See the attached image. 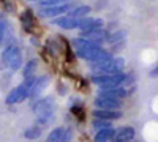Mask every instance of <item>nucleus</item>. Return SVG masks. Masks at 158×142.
I'll return each mask as SVG.
<instances>
[{
	"instance_id": "6",
	"label": "nucleus",
	"mask_w": 158,
	"mask_h": 142,
	"mask_svg": "<svg viewBox=\"0 0 158 142\" xmlns=\"http://www.w3.org/2000/svg\"><path fill=\"white\" fill-rule=\"evenodd\" d=\"M127 79L125 73H117V74H97L92 77L97 85H100V88L103 87H123V82Z\"/></svg>"
},
{
	"instance_id": "11",
	"label": "nucleus",
	"mask_w": 158,
	"mask_h": 142,
	"mask_svg": "<svg viewBox=\"0 0 158 142\" xmlns=\"http://www.w3.org/2000/svg\"><path fill=\"white\" fill-rule=\"evenodd\" d=\"M125 38H127V33L123 30H117L112 35H108V40L106 41L111 44V49L112 51H120L125 46Z\"/></svg>"
},
{
	"instance_id": "19",
	"label": "nucleus",
	"mask_w": 158,
	"mask_h": 142,
	"mask_svg": "<svg viewBox=\"0 0 158 142\" xmlns=\"http://www.w3.org/2000/svg\"><path fill=\"white\" fill-rule=\"evenodd\" d=\"M114 134H115L114 128H104V130H100L95 136V142H109V140H112Z\"/></svg>"
},
{
	"instance_id": "24",
	"label": "nucleus",
	"mask_w": 158,
	"mask_h": 142,
	"mask_svg": "<svg viewBox=\"0 0 158 142\" xmlns=\"http://www.w3.org/2000/svg\"><path fill=\"white\" fill-rule=\"evenodd\" d=\"M92 126L95 128V130H104V128H112L111 126V122H108V120H101V119H95L94 122H92Z\"/></svg>"
},
{
	"instance_id": "17",
	"label": "nucleus",
	"mask_w": 158,
	"mask_h": 142,
	"mask_svg": "<svg viewBox=\"0 0 158 142\" xmlns=\"http://www.w3.org/2000/svg\"><path fill=\"white\" fill-rule=\"evenodd\" d=\"M79 21H81V19H76V18L67 16V18H59V19H56L54 24L59 25V27H62V29L73 30V29H79Z\"/></svg>"
},
{
	"instance_id": "20",
	"label": "nucleus",
	"mask_w": 158,
	"mask_h": 142,
	"mask_svg": "<svg viewBox=\"0 0 158 142\" xmlns=\"http://www.w3.org/2000/svg\"><path fill=\"white\" fill-rule=\"evenodd\" d=\"M65 133H67V128H62V126L56 128V130H52V131L49 133L48 142H60L62 137L65 136Z\"/></svg>"
},
{
	"instance_id": "27",
	"label": "nucleus",
	"mask_w": 158,
	"mask_h": 142,
	"mask_svg": "<svg viewBox=\"0 0 158 142\" xmlns=\"http://www.w3.org/2000/svg\"><path fill=\"white\" fill-rule=\"evenodd\" d=\"M150 77H158V65H156V67H155V68L150 71Z\"/></svg>"
},
{
	"instance_id": "25",
	"label": "nucleus",
	"mask_w": 158,
	"mask_h": 142,
	"mask_svg": "<svg viewBox=\"0 0 158 142\" xmlns=\"http://www.w3.org/2000/svg\"><path fill=\"white\" fill-rule=\"evenodd\" d=\"M67 2H70V0H43V2H40L44 8L48 6H56V5H65Z\"/></svg>"
},
{
	"instance_id": "9",
	"label": "nucleus",
	"mask_w": 158,
	"mask_h": 142,
	"mask_svg": "<svg viewBox=\"0 0 158 142\" xmlns=\"http://www.w3.org/2000/svg\"><path fill=\"white\" fill-rule=\"evenodd\" d=\"M81 36H82V38H85V40H89V41H92V43L98 44V46H101L104 41L108 40V33L104 32V30H101V29H98V30L82 32V33H81Z\"/></svg>"
},
{
	"instance_id": "4",
	"label": "nucleus",
	"mask_w": 158,
	"mask_h": 142,
	"mask_svg": "<svg viewBox=\"0 0 158 142\" xmlns=\"http://www.w3.org/2000/svg\"><path fill=\"white\" fill-rule=\"evenodd\" d=\"M125 68V60L122 57H112L106 63H103L100 67H94V76L97 74H117V73H123Z\"/></svg>"
},
{
	"instance_id": "15",
	"label": "nucleus",
	"mask_w": 158,
	"mask_h": 142,
	"mask_svg": "<svg viewBox=\"0 0 158 142\" xmlns=\"http://www.w3.org/2000/svg\"><path fill=\"white\" fill-rule=\"evenodd\" d=\"M94 117L95 119H101V120H117L122 117V111H106V109H95L94 111Z\"/></svg>"
},
{
	"instance_id": "10",
	"label": "nucleus",
	"mask_w": 158,
	"mask_h": 142,
	"mask_svg": "<svg viewBox=\"0 0 158 142\" xmlns=\"http://www.w3.org/2000/svg\"><path fill=\"white\" fill-rule=\"evenodd\" d=\"M71 10V5L70 3H65V5H56V6H48V8H43L40 11L41 16H46V18H56V16H60L63 13H70Z\"/></svg>"
},
{
	"instance_id": "23",
	"label": "nucleus",
	"mask_w": 158,
	"mask_h": 142,
	"mask_svg": "<svg viewBox=\"0 0 158 142\" xmlns=\"http://www.w3.org/2000/svg\"><path fill=\"white\" fill-rule=\"evenodd\" d=\"M22 22H24V27H25V29H27V30H32L35 21H33V16H32L30 11H25V14L22 16Z\"/></svg>"
},
{
	"instance_id": "21",
	"label": "nucleus",
	"mask_w": 158,
	"mask_h": 142,
	"mask_svg": "<svg viewBox=\"0 0 158 142\" xmlns=\"http://www.w3.org/2000/svg\"><path fill=\"white\" fill-rule=\"evenodd\" d=\"M90 13V6L87 5H82V6H76L73 11H70V18H76V19H81V18H85Z\"/></svg>"
},
{
	"instance_id": "3",
	"label": "nucleus",
	"mask_w": 158,
	"mask_h": 142,
	"mask_svg": "<svg viewBox=\"0 0 158 142\" xmlns=\"http://www.w3.org/2000/svg\"><path fill=\"white\" fill-rule=\"evenodd\" d=\"M73 47H74V52L81 57V59H85L87 62L101 49V46H98V44H95V43L85 40V38H82V36L76 38V40L73 41Z\"/></svg>"
},
{
	"instance_id": "12",
	"label": "nucleus",
	"mask_w": 158,
	"mask_h": 142,
	"mask_svg": "<svg viewBox=\"0 0 158 142\" xmlns=\"http://www.w3.org/2000/svg\"><path fill=\"white\" fill-rule=\"evenodd\" d=\"M103 19L100 18H81L79 21V29L82 32H89V30H98L103 27Z\"/></svg>"
},
{
	"instance_id": "28",
	"label": "nucleus",
	"mask_w": 158,
	"mask_h": 142,
	"mask_svg": "<svg viewBox=\"0 0 158 142\" xmlns=\"http://www.w3.org/2000/svg\"><path fill=\"white\" fill-rule=\"evenodd\" d=\"M38 2H43V0H38Z\"/></svg>"
},
{
	"instance_id": "7",
	"label": "nucleus",
	"mask_w": 158,
	"mask_h": 142,
	"mask_svg": "<svg viewBox=\"0 0 158 142\" xmlns=\"http://www.w3.org/2000/svg\"><path fill=\"white\" fill-rule=\"evenodd\" d=\"M95 106L98 109H106V111H120L122 109V101L120 99H114V98L98 96L95 99Z\"/></svg>"
},
{
	"instance_id": "13",
	"label": "nucleus",
	"mask_w": 158,
	"mask_h": 142,
	"mask_svg": "<svg viewBox=\"0 0 158 142\" xmlns=\"http://www.w3.org/2000/svg\"><path fill=\"white\" fill-rule=\"evenodd\" d=\"M49 84V77L48 76H40V77H35L33 81V85H32V92H30V98H38L41 95L46 87Z\"/></svg>"
},
{
	"instance_id": "5",
	"label": "nucleus",
	"mask_w": 158,
	"mask_h": 142,
	"mask_svg": "<svg viewBox=\"0 0 158 142\" xmlns=\"http://www.w3.org/2000/svg\"><path fill=\"white\" fill-rule=\"evenodd\" d=\"M2 60L5 67H8L11 71H16L22 65V54L18 46H8L2 52Z\"/></svg>"
},
{
	"instance_id": "18",
	"label": "nucleus",
	"mask_w": 158,
	"mask_h": 142,
	"mask_svg": "<svg viewBox=\"0 0 158 142\" xmlns=\"http://www.w3.org/2000/svg\"><path fill=\"white\" fill-rule=\"evenodd\" d=\"M36 68H38V60L32 59L29 60L27 63H25V67H24V79H32V77H35V73H36Z\"/></svg>"
},
{
	"instance_id": "8",
	"label": "nucleus",
	"mask_w": 158,
	"mask_h": 142,
	"mask_svg": "<svg viewBox=\"0 0 158 142\" xmlns=\"http://www.w3.org/2000/svg\"><path fill=\"white\" fill-rule=\"evenodd\" d=\"M127 88L123 87H103L100 88V93L98 96H103V98H114V99H122L127 96Z\"/></svg>"
},
{
	"instance_id": "22",
	"label": "nucleus",
	"mask_w": 158,
	"mask_h": 142,
	"mask_svg": "<svg viewBox=\"0 0 158 142\" xmlns=\"http://www.w3.org/2000/svg\"><path fill=\"white\" fill-rule=\"evenodd\" d=\"M40 134H41V128L38 125H33V126L27 128V130L24 131V136L27 139H36V137H40Z\"/></svg>"
},
{
	"instance_id": "16",
	"label": "nucleus",
	"mask_w": 158,
	"mask_h": 142,
	"mask_svg": "<svg viewBox=\"0 0 158 142\" xmlns=\"http://www.w3.org/2000/svg\"><path fill=\"white\" fill-rule=\"evenodd\" d=\"M112 59V54L109 52V51H104V49H100L98 52L92 57L89 62H90V65H92V68L94 67H100V65H103V63H106L108 60H111Z\"/></svg>"
},
{
	"instance_id": "26",
	"label": "nucleus",
	"mask_w": 158,
	"mask_h": 142,
	"mask_svg": "<svg viewBox=\"0 0 158 142\" xmlns=\"http://www.w3.org/2000/svg\"><path fill=\"white\" fill-rule=\"evenodd\" d=\"M6 21L5 19H0V43L3 41V38H5V33H6Z\"/></svg>"
},
{
	"instance_id": "14",
	"label": "nucleus",
	"mask_w": 158,
	"mask_h": 142,
	"mask_svg": "<svg viewBox=\"0 0 158 142\" xmlns=\"http://www.w3.org/2000/svg\"><path fill=\"white\" fill-rule=\"evenodd\" d=\"M133 139H135V130L131 126H123L115 131L112 142H133Z\"/></svg>"
},
{
	"instance_id": "1",
	"label": "nucleus",
	"mask_w": 158,
	"mask_h": 142,
	"mask_svg": "<svg viewBox=\"0 0 158 142\" xmlns=\"http://www.w3.org/2000/svg\"><path fill=\"white\" fill-rule=\"evenodd\" d=\"M54 111H56V103L51 96H46V98H38V101L33 103V114L36 117V122L41 125V126H46L52 117H54Z\"/></svg>"
},
{
	"instance_id": "2",
	"label": "nucleus",
	"mask_w": 158,
	"mask_h": 142,
	"mask_svg": "<svg viewBox=\"0 0 158 142\" xmlns=\"http://www.w3.org/2000/svg\"><path fill=\"white\" fill-rule=\"evenodd\" d=\"M33 81H35V77H32V79H24V82L21 85L13 88L6 96V104H18V103H22L25 98H30Z\"/></svg>"
}]
</instances>
